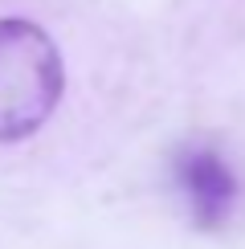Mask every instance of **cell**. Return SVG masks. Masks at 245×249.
<instances>
[{
	"label": "cell",
	"mask_w": 245,
	"mask_h": 249,
	"mask_svg": "<svg viewBox=\"0 0 245 249\" xmlns=\"http://www.w3.org/2000/svg\"><path fill=\"white\" fill-rule=\"evenodd\" d=\"M172 180L200 229H221L237 204V176L229 160L209 143H184L172 155Z\"/></svg>",
	"instance_id": "2"
},
{
	"label": "cell",
	"mask_w": 245,
	"mask_h": 249,
	"mask_svg": "<svg viewBox=\"0 0 245 249\" xmlns=\"http://www.w3.org/2000/svg\"><path fill=\"white\" fill-rule=\"evenodd\" d=\"M70 94L66 49L41 20L0 17V147L37 139Z\"/></svg>",
	"instance_id": "1"
}]
</instances>
